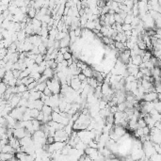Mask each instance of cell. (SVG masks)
Segmentation results:
<instances>
[{"mask_svg": "<svg viewBox=\"0 0 161 161\" xmlns=\"http://www.w3.org/2000/svg\"><path fill=\"white\" fill-rule=\"evenodd\" d=\"M81 84L82 82L78 79V75H73L71 82V88L73 89L75 91H78V90L81 89Z\"/></svg>", "mask_w": 161, "mask_h": 161, "instance_id": "1", "label": "cell"}, {"mask_svg": "<svg viewBox=\"0 0 161 161\" xmlns=\"http://www.w3.org/2000/svg\"><path fill=\"white\" fill-rule=\"evenodd\" d=\"M13 137L18 139V140H22L26 137V129L25 128H18L14 129V132H13Z\"/></svg>", "mask_w": 161, "mask_h": 161, "instance_id": "2", "label": "cell"}, {"mask_svg": "<svg viewBox=\"0 0 161 161\" xmlns=\"http://www.w3.org/2000/svg\"><path fill=\"white\" fill-rule=\"evenodd\" d=\"M157 99H158V93H146V94L144 95L143 100L146 102H155Z\"/></svg>", "mask_w": 161, "mask_h": 161, "instance_id": "3", "label": "cell"}, {"mask_svg": "<svg viewBox=\"0 0 161 161\" xmlns=\"http://www.w3.org/2000/svg\"><path fill=\"white\" fill-rule=\"evenodd\" d=\"M10 145H11L12 148H14L15 150H17L18 148L21 147V144H20V140L16 137H12L10 139Z\"/></svg>", "mask_w": 161, "mask_h": 161, "instance_id": "4", "label": "cell"}, {"mask_svg": "<svg viewBox=\"0 0 161 161\" xmlns=\"http://www.w3.org/2000/svg\"><path fill=\"white\" fill-rule=\"evenodd\" d=\"M60 42V48H66V47H69L70 44H71V38L70 36H67L65 37L64 39H62Z\"/></svg>", "mask_w": 161, "mask_h": 161, "instance_id": "5", "label": "cell"}, {"mask_svg": "<svg viewBox=\"0 0 161 161\" xmlns=\"http://www.w3.org/2000/svg\"><path fill=\"white\" fill-rule=\"evenodd\" d=\"M15 152H16L15 149L12 148L10 144H8V145L1 148V153H3V154H12V155H14Z\"/></svg>", "mask_w": 161, "mask_h": 161, "instance_id": "6", "label": "cell"}, {"mask_svg": "<svg viewBox=\"0 0 161 161\" xmlns=\"http://www.w3.org/2000/svg\"><path fill=\"white\" fill-rule=\"evenodd\" d=\"M42 111H43V113L44 114L45 116H49V115H52V113H53V108L51 107H49V105H44Z\"/></svg>", "mask_w": 161, "mask_h": 161, "instance_id": "7", "label": "cell"}, {"mask_svg": "<svg viewBox=\"0 0 161 161\" xmlns=\"http://www.w3.org/2000/svg\"><path fill=\"white\" fill-rule=\"evenodd\" d=\"M88 79V85L90 86L91 88L96 89L98 87V82H97L96 78L94 77H90V78H87Z\"/></svg>", "mask_w": 161, "mask_h": 161, "instance_id": "8", "label": "cell"}, {"mask_svg": "<svg viewBox=\"0 0 161 161\" xmlns=\"http://www.w3.org/2000/svg\"><path fill=\"white\" fill-rule=\"evenodd\" d=\"M132 58V62H133L134 65H137V66L140 67V65L142 63V57L141 56L137 55V56H135L134 58Z\"/></svg>", "mask_w": 161, "mask_h": 161, "instance_id": "9", "label": "cell"}, {"mask_svg": "<svg viewBox=\"0 0 161 161\" xmlns=\"http://www.w3.org/2000/svg\"><path fill=\"white\" fill-rule=\"evenodd\" d=\"M151 73H152L153 77H158L161 76V69L159 67H155L154 69L151 70Z\"/></svg>", "mask_w": 161, "mask_h": 161, "instance_id": "10", "label": "cell"}, {"mask_svg": "<svg viewBox=\"0 0 161 161\" xmlns=\"http://www.w3.org/2000/svg\"><path fill=\"white\" fill-rule=\"evenodd\" d=\"M14 158V155L12 154H3L1 153V161H10Z\"/></svg>", "mask_w": 161, "mask_h": 161, "instance_id": "11", "label": "cell"}, {"mask_svg": "<svg viewBox=\"0 0 161 161\" xmlns=\"http://www.w3.org/2000/svg\"><path fill=\"white\" fill-rule=\"evenodd\" d=\"M152 57H153L152 53H151L150 51H146V53L144 54V56L142 57V62L146 63V62H148V61H150Z\"/></svg>", "mask_w": 161, "mask_h": 161, "instance_id": "12", "label": "cell"}, {"mask_svg": "<svg viewBox=\"0 0 161 161\" xmlns=\"http://www.w3.org/2000/svg\"><path fill=\"white\" fill-rule=\"evenodd\" d=\"M148 13L151 15V17L153 18V19L155 20V21H157V20L160 19L161 18V14L159 12H157V11H149Z\"/></svg>", "mask_w": 161, "mask_h": 161, "instance_id": "13", "label": "cell"}, {"mask_svg": "<svg viewBox=\"0 0 161 161\" xmlns=\"http://www.w3.org/2000/svg\"><path fill=\"white\" fill-rule=\"evenodd\" d=\"M82 73H83V75H85L87 78H90V77H93V70H91V69L88 67L87 69H85V70H83V71H82Z\"/></svg>", "mask_w": 161, "mask_h": 161, "instance_id": "14", "label": "cell"}, {"mask_svg": "<svg viewBox=\"0 0 161 161\" xmlns=\"http://www.w3.org/2000/svg\"><path fill=\"white\" fill-rule=\"evenodd\" d=\"M32 123H33V128H34V131L35 132L41 130L42 123H41V122H40V121L34 119V120H32Z\"/></svg>", "mask_w": 161, "mask_h": 161, "instance_id": "15", "label": "cell"}, {"mask_svg": "<svg viewBox=\"0 0 161 161\" xmlns=\"http://www.w3.org/2000/svg\"><path fill=\"white\" fill-rule=\"evenodd\" d=\"M43 105H44V103H43L42 100H37V101H34V108L40 110V111H42Z\"/></svg>", "mask_w": 161, "mask_h": 161, "instance_id": "16", "label": "cell"}, {"mask_svg": "<svg viewBox=\"0 0 161 161\" xmlns=\"http://www.w3.org/2000/svg\"><path fill=\"white\" fill-rule=\"evenodd\" d=\"M46 88H47V83H46V82H45V83H39L36 88V90L41 91V93H43Z\"/></svg>", "mask_w": 161, "mask_h": 161, "instance_id": "17", "label": "cell"}, {"mask_svg": "<svg viewBox=\"0 0 161 161\" xmlns=\"http://www.w3.org/2000/svg\"><path fill=\"white\" fill-rule=\"evenodd\" d=\"M8 88H9V86H8L7 84H5L4 82H1V84H0V93H1V96L5 94Z\"/></svg>", "mask_w": 161, "mask_h": 161, "instance_id": "18", "label": "cell"}, {"mask_svg": "<svg viewBox=\"0 0 161 161\" xmlns=\"http://www.w3.org/2000/svg\"><path fill=\"white\" fill-rule=\"evenodd\" d=\"M95 26H96V25H95V22L94 21H88V23H87L86 26L85 27L87 28L88 30H93L95 29Z\"/></svg>", "mask_w": 161, "mask_h": 161, "instance_id": "19", "label": "cell"}, {"mask_svg": "<svg viewBox=\"0 0 161 161\" xmlns=\"http://www.w3.org/2000/svg\"><path fill=\"white\" fill-rule=\"evenodd\" d=\"M146 126H147L146 122L144 121V119L140 118L137 120V128H144V127H146Z\"/></svg>", "mask_w": 161, "mask_h": 161, "instance_id": "20", "label": "cell"}, {"mask_svg": "<svg viewBox=\"0 0 161 161\" xmlns=\"http://www.w3.org/2000/svg\"><path fill=\"white\" fill-rule=\"evenodd\" d=\"M40 110H38V109H36V108H34V109H31V112H30V115H31V118L34 120V119H36L37 120V118H38V116L40 115Z\"/></svg>", "mask_w": 161, "mask_h": 161, "instance_id": "21", "label": "cell"}, {"mask_svg": "<svg viewBox=\"0 0 161 161\" xmlns=\"http://www.w3.org/2000/svg\"><path fill=\"white\" fill-rule=\"evenodd\" d=\"M8 54H9V52H8V49H7V48H2V49H0V58H1V60L4 59Z\"/></svg>", "mask_w": 161, "mask_h": 161, "instance_id": "22", "label": "cell"}, {"mask_svg": "<svg viewBox=\"0 0 161 161\" xmlns=\"http://www.w3.org/2000/svg\"><path fill=\"white\" fill-rule=\"evenodd\" d=\"M149 161H161V155L155 153V155H153L152 157L149 158Z\"/></svg>", "mask_w": 161, "mask_h": 161, "instance_id": "23", "label": "cell"}, {"mask_svg": "<svg viewBox=\"0 0 161 161\" xmlns=\"http://www.w3.org/2000/svg\"><path fill=\"white\" fill-rule=\"evenodd\" d=\"M154 105H155V109L157 110L158 113H161V102L159 101L158 99L154 102Z\"/></svg>", "mask_w": 161, "mask_h": 161, "instance_id": "24", "label": "cell"}, {"mask_svg": "<svg viewBox=\"0 0 161 161\" xmlns=\"http://www.w3.org/2000/svg\"><path fill=\"white\" fill-rule=\"evenodd\" d=\"M134 18H135V16L134 15H127L126 18L125 19V24H127V25H131L132 22H133Z\"/></svg>", "mask_w": 161, "mask_h": 161, "instance_id": "25", "label": "cell"}, {"mask_svg": "<svg viewBox=\"0 0 161 161\" xmlns=\"http://www.w3.org/2000/svg\"><path fill=\"white\" fill-rule=\"evenodd\" d=\"M43 61H44V56L43 55H42V54H39L38 55V57H37L36 60H35V62H36V64L40 65Z\"/></svg>", "mask_w": 161, "mask_h": 161, "instance_id": "26", "label": "cell"}, {"mask_svg": "<svg viewBox=\"0 0 161 161\" xmlns=\"http://www.w3.org/2000/svg\"><path fill=\"white\" fill-rule=\"evenodd\" d=\"M18 88V93H26V91H27L28 90V89H27V87L26 86V85H21V86H19V87H17Z\"/></svg>", "mask_w": 161, "mask_h": 161, "instance_id": "27", "label": "cell"}, {"mask_svg": "<svg viewBox=\"0 0 161 161\" xmlns=\"http://www.w3.org/2000/svg\"><path fill=\"white\" fill-rule=\"evenodd\" d=\"M117 107H118V110L121 112H125V110H126V104L122 103V104H119V105H117Z\"/></svg>", "mask_w": 161, "mask_h": 161, "instance_id": "28", "label": "cell"}, {"mask_svg": "<svg viewBox=\"0 0 161 161\" xmlns=\"http://www.w3.org/2000/svg\"><path fill=\"white\" fill-rule=\"evenodd\" d=\"M63 60H65L64 59V56H63V54H61V53H58V58H56V60H55V62L56 63H61L63 61Z\"/></svg>", "mask_w": 161, "mask_h": 161, "instance_id": "29", "label": "cell"}, {"mask_svg": "<svg viewBox=\"0 0 161 161\" xmlns=\"http://www.w3.org/2000/svg\"><path fill=\"white\" fill-rule=\"evenodd\" d=\"M122 4L125 5L129 10H132L134 7V1H131V0H129V1H125V2H122Z\"/></svg>", "mask_w": 161, "mask_h": 161, "instance_id": "30", "label": "cell"}, {"mask_svg": "<svg viewBox=\"0 0 161 161\" xmlns=\"http://www.w3.org/2000/svg\"><path fill=\"white\" fill-rule=\"evenodd\" d=\"M132 29H133V28H132L131 25H127V24L122 25V31H123V32H126V31H131Z\"/></svg>", "mask_w": 161, "mask_h": 161, "instance_id": "31", "label": "cell"}, {"mask_svg": "<svg viewBox=\"0 0 161 161\" xmlns=\"http://www.w3.org/2000/svg\"><path fill=\"white\" fill-rule=\"evenodd\" d=\"M38 82L37 81H35V82H33V83H31L30 85H28L27 86V89H28V90H35V89L37 88V86H38Z\"/></svg>", "mask_w": 161, "mask_h": 161, "instance_id": "32", "label": "cell"}, {"mask_svg": "<svg viewBox=\"0 0 161 161\" xmlns=\"http://www.w3.org/2000/svg\"><path fill=\"white\" fill-rule=\"evenodd\" d=\"M125 80H126V82H129V83H132V82L137 81V79H136V77L134 76V75H128V76L125 78Z\"/></svg>", "mask_w": 161, "mask_h": 161, "instance_id": "33", "label": "cell"}, {"mask_svg": "<svg viewBox=\"0 0 161 161\" xmlns=\"http://www.w3.org/2000/svg\"><path fill=\"white\" fill-rule=\"evenodd\" d=\"M154 147L155 149V152L159 155H161V144H157V143H154Z\"/></svg>", "mask_w": 161, "mask_h": 161, "instance_id": "34", "label": "cell"}, {"mask_svg": "<svg viewBox=\"0 0 161 161\" xmlns=\"http://www.w3.org/2000/svg\"><path fill=\"white\" fill-rule=\"evenodd\" d=\"M82 31H83V30L81 29V27H77L75 30V33L76 38H80V36L82 35Z\"/></svg>", "mask_w": 161, "mask_h": 161, "instance_id": "35", "label": "cell"}, {"mask_svg": "<svg viewBox=\"0 0 161 161\" xmlns=\"http://www.w3.org/2000/svg\"><path fill=\"white\" fill-rule=\"evenodd\" d=\"M63 56H64L65 60H69V59H72V58H73V54H72L71 52H68V53L64 54Z\"/></svg>", "mask_w": 161, "mask_h": 161, "instance_id": "36", "label": "cell"}, {"mask_svg": "<svg viewBox=\"0 0 161 161\" xmlns=\"http://www.w3.org/2000/svg\"><path fill=\"white\" fill-rule=\"evenodd\" d=\"M43 94L46 95V96H48V97H51L52 95H53V93H52V91L49 90V88L47 87V88L44 90V91H43Z\"/></svg>", "mask_w": 161, "mask_h": 161, "instance_id": "37", "label": "cell"}, {"mask_svg": "<svg viewBox=\"0 0 161 161\" xmlns=\"http://www.w3.org/2000/svg\"><path fill=\"white\" fill-rule=\"evenodd\" d=\"M143 134L144 136H150L151 135V129L148 126L144 127L143 128Z\"/></svg>", "mask_w": 161, "mask_h": 161, "instance_id": "38", "label": "cell"}, {"mask_svg": "<svg viewBox=\"0 0 161 161\" xmlns=\"http://www.w3.org/2000/svg\"><path fill=\"white\" fill-rule=\"evenodd\" d=\"M37 120H38V121H40V122H43V120H44V114L43 113V111H41V112H40V115H39V116H38V118H37Z\"/></svg>", "mask_w": 161, "mask_h": 161, "instance_id": "39", "label": "cell"}, {"mask_svg": "<svg viewBox=\"0 0 161 161\" xmlns=\"http://www.w3.org/2000/svg\"><path fill=\"white\" fill-rule=\"evenodd\" d=\"M55 141V137H47V144H53Z\"/></svg>", "mask_w": 161, "mask_h": 161, "instance_id": "40", "label": "cell"}, {"mask_svg": "<svg viewBox=\"0 0 161 161\" xmlns=\"http://www.w3.org/2000/svg\"><path fill=\"white\" fill-rule=\"evenodd\" d=\"M78 79H79L81 82H83V81H85V80L87 79V77L83 75V73H80V75H78Z\"/></svg>", "mask_w": 161, "mask_h": 161, "instance_id": "41", "label": "cell"}, {"mask_svg": "<svg viewBox=\"0 0 161 161\" xmlns=\"http://www.w3.org/2000/svg\"><path fill=\"white\" fill-rule=\"evenodd\" d=\"M105 161H120L118 158H107L105 159Z\"/></svg>", "mask_w": 161, "mask_h": 161, "instance_id": "42", "label": "cell"}, {"mask_svg": "<svg viewBox=\"0 0 161 161\" xmlns=\"http://www.w3.org/2000/svg\"><path fill=\"white\" fill-rule=\"evenodd\" d=\"M157 35H160V36H161V28H159V29H157Z\"/></svg>", "mask_w": 161, "mask_h": 161, "instance_id": "43", "label": "cell"}, {"mask_svg": "<svg viewBox=\"0 0 161 161\" xmlns=\"http://www.w3.org/2000/svg\"><path fill=\"white\" fill-rule=\"evenodd\" d=\"M16 161H22V160H20V159H17V160H16Z\"/></svg>", "mask_w": 161, "mask_h": 161, "instance_id": "44", "label": "cell"}]
</instances>
